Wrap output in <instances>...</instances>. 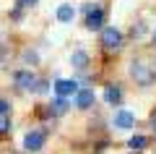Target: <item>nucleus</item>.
<instances>
[{
  "mask_svg": "<svg viewBox=\"0 0 156 154\" xmlns=\"http://www.w3.org/2000/svg\"><path fill=\"white\" fill-rule=\"evenodd\" d=\"M130 73H133V78L140 84V86H151L156 78V73L151 71L148 66H146L143 60H133V66H130Z\"/></svg>",
  "mask_w": 156,
  "mask_h": 154,
  "instance_id": "f257e3e1",
  "label": "nucleus"
},
{
  "mask_svg": "<svg viewBox=\"0 0 156 154\" xmlns=\"http://www.w3.org/2000/svg\"><path fill=\"white\" fill-rule=\"evenodd\" d=\"M104 24V8L101 6H86V29H101Z\"/></svg>",
  "mask_w": 156,
  "mask_h": 154,
  "instance_id": "f03ea898",
  "label": "nucleus"
},
{
  "mask_svg": "<svg viewBox=\"0 0 156 154\" xmlns=\"http://www.w3.org/2000/svg\"><path fill=\"white\" fill-rule=\"evenodd\" d=\"M101 44H104L107 50H120V47H122V34L117 32L115 26L101 29Z\"/></svg>",
  "mask_w": 156,
  "mask_h": 154,
  "instance_id": "7ed1b4c3",
  "label": "nucleus"
},
{
  "mask_svg": "<svg viewBox=\"0 0 156 154\" xmlns=\"http://www.w3.org/2000/svg\"><path fill=\"white\" fill-rule=\"evenodd\" d=\"M44 146V131H29L23 136V149L26 152H39Z\"/></svg>",
  "mask_w": 156,
  "mask_h": 154,
  "instance_id": "20e7f679",
  "label": "nucleus"
},
{
  "mask_svg": "<svg viewBox=\"0 0 156 154\" xmlns=\"http://www.w3.org/2000/svg\"><path fill=\"white\" fill-rule=\"evenodd\" d=\"M13 81H16L21 89H31V92L37 89V76H34L31 71H16L13 73Z\"/></svg>",
  "mask_w": 156,
  "mask_h": 154,
  "instance_id": "39448f33",
  "label": "nucleus"
},
{
  "mask_svg": "<svg viewBox=\"0 0 156 154\" xmlns=\"http://www.w3.org/2000/svg\"><path fill=\"white\" fill-rule=\"evenodd\" d=\"M112 123H115L120 131H130V128L135 126V115H133V112H128V110H120V112L115 115V120H112Z\"/></svg>",
  "mask_w": 156,
  "mask_h": 154,
  "instance_id": "423d86ee",
  "label": "nucleus"
},
{
  "mask_svg": "<svg viewBox=\"0 0 156 154\" xmlns=\"http://www.w3.org/2000/svg\"><path fill=\"white\" fill-rule=\"evenodd\" d=\"M55 92H57V97H70V94H78L81 89H78V84H76V81L60 78V81L55 84Z\"/></svg>",
  "mask_w": 156,
  "mask_h": 154,
  "instance_id": "0eeeda50",
  "label": "nucleus"
},
{
  "mask_svg": "<svg viewBox=\"0 0 156 154\" xmlns=\"http://www.w3.org/2000/svg\"><path fill=\"white\" fill-rule=\"evenodd\" d=\"M94 89H81V92L76 94V105L81 107V110H89L91 105H94Z\"/></svg>",
  "mask_w": 156,
  "mask_h": 154,
  "instance_id": "6e6552de",
  "label": "nucleus"
},
{
  "mask_svg": "<svg viewBox=\"0 0 156 154\" xmlns=\"http://www.w3.org/2000/svg\"><path fill=\"white\" fill-rule=\"evenodd\" d=\"M104 102L107 105H120V102H122V89L115 86V84H109V86L104 89Z\"/></svg>",
  "mask_w": 156,
  "mask_h": 154,
  "instance_id": "1a4fd4ad",
  "label": "nucleus"
},
{
  "mask_svg": "<svg viewBox=\"0 0 156 154\" xmlns=\"http://www.w3.org/2000/svg\"><path fill=\"white\" fill-rule=\"evenodd\" d=\"M73 16H76V8H73L70 3H62V6L57 8V21L60 24H70Z\"/></svg>",
  "mask_w": 156,
  "mask_h": 154,
  "instance_id": "9d476101",
  "label": "nucleus"
},
{
  "mask_svg": "<svg viewBox=\"0 0 156 154\" xmlns=\"http://www.w3.org/2000/svg\"><path fill=\"white\" fill-rule=\"evenodd\" d=\"M68 99L65 97H57V99H52V105H50V115H62V112H68Z\"/></svg>",
  "mask_w": 156,
  "mask_h": 154,
  "instance_id": "9b49d317",
  "label": "nucleus"
},
{
  "mask_svg": "<svg viewBox=\"0 0 156 154\" xmlns=\"http://www.w3.org/2000/svg\"><path fill=\"white\" fill-rule=\"evenodd\" d=\"M86 63H89V55H86L83 50H76L70 55V66L73 68H86Z\"/></svg>",
  "mask_w": 156,
  "mask_h": 154,
  "instance_id": "f8f14e48",
  "label": "nucleus"
},
{
  "mask_svg": "<svg viewBox=\"0 0 156 154\" xmlns=\"http://www.w3.org/2000/svg\"><path fill=\"white\" fill-rule=\"evenodd\" d=\"M146 144H148L146 136H133L128 141V149H130V152H140V149H146Z\"/></svg>",
  "mask_w": 156,
  "mask_h": 154,
  "instance_id": "ddd939ff",
  "label": "nucleus"
},
{
  "mask_svg": "<svg viewBox=\"0 0 156 154\" xmlns=\"http://www.w3.org/2000/svg\"><path fill=\"white\" fill-rule=\"evenodd\" d=\"M11 131V120H8V115H0V133H8Z\"/></svg>",
  "mask_w": 156,
  "mask_h": 154,
  "instance_id": "4468645a",
  "label": "nucleus"
},
{
  "mask_svg": "<svg viewBox=\"0 0 156 154\" xmlns=\"http://www.w3.org/2000/svg\"><path fill=\"white\" fill-rule=\"evenodd\" d=\"M18 3V8H31V6H37V0H16Z\"/></svg>",
  "mask_w": 156,
  "mask_h": 154,
  "instance_id": "2eb2a0df",
  "label": "nucleus"
},
{
  "mask_svg": "<svg viewBox=\"0 0 156 154\" xmlns=\"http://www.w3.org/2000/svg\"><path fill=\"white\" fill-rule=\"evenodd\" d=\"M37 94H44L47 92V81H37V89H34Z\"/></svg>",
  "mask_w": 156,
  "mask_h": 154,
  "instance_id": "dca6fc26",
  "label": "nucleus"
},
{
  "mask_svg": "<svg viewBox=\"0 0 156 154\" xmlns=\"http://www.w3.org/2000/svg\"><path fill=\"white\" fill-rule=\"evenodd\" d=\"M8 110H11V105H8L5 99H0V115H8Z\"/></svg>",
  "mask_w": 156,
  "mask_h": 154,
  "instance_id": "f3484780",
  "label": "nucleus"
},
{
  "mask_svg": "<svg viewBox=\"0 0 156 154\" xmlns=\"http://www.w3.org/2000/svg\"><path fill=\"white\" fill-rule=\"evenodd\" d=\"M143 32H146V26H143V24H138V26H133V37H140Z\"/></svg>",
  "mask_w": 156,
  "mask_h": 154,
  "instance_id": "a211bd4d",
  "label": "nucleus"
},
{
  "mask_svg": "<svg viewBox=\"0 0 156 154\" xmlns=\"http://www.w3.org/2000/svg\"><path fill=\"white\" fill-rule=\"evenodd\" d=\"M23 60H31L34 63V60H37V55H34V52H23Z\"/></svg>",
  "mask_w": 156,
  "mask_h": 154,
  "instance_id": "6ab92c4d",
  "label": "nucleus"
},
{
  "mask_svg": "<svg viewBox=\"0 0 156 154\" xmlns=\"http://www.w3.org/2000/svg\"><path fill=\"white\" fill-rule=\"evenodd\" d=\"M11 18H13V21H18V18H21V8H16V11L11 13Z\"/></svg>",
  "mask_w": 156,
  "mask_h": 154,
  "instance_id": "aec40b11",
  "label": "nucleus"
},
{
  "mask_svg": "<svg viewBox=\"0 0 156 154\" xmlns=\"http://www.w3.org/2000/svg\"><path fill=\"white\" fill-rule=\"evenodd\" d=\"M151 128H154V133H156V115L151 118Z\"/></svg>",
  "mask_w": 156,
  "mask_h": 154,
  "instance_id": "412c9836",
  "label": "nucleus"
},
{
  "mask_svg": "<svg viewBox=\"0 0 156 154\" xmlns=\"http://www.w3.org/2000/svg\"><path fill=\"white\" fill-rule=\"evenodd\" d=\"M154 44H156V32H154Z\"/></svg>",
  "mask_w": 156,
  "mask_h": 154,
  "instance_id": "4be33fe9",
  "label": "nucleus"
}]
</instances>
